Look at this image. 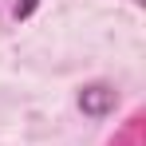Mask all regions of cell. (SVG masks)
<instances>
[{
	"instance_id": "1",
	"label": "cell",
	"mask_w": 146,
	"mask_h": 146,
	"mask_svg": "<svg viewBox=\"0 0 146 146\" xmlns=\"http://www.w3.org/2000/svg\"><path fill=\"white\" fill-rule=\"evenodd\" d=\"M115 103H119V91H115L111 83H87V87L79 91V107H83V115H91V119L111 115Z\"/></svg>"
},
{
	"instance_id": "2",
	"label": "cell",
	"mask_w": 146,
	"mask_h": 146,
	"mask_svg": "<svg viewBox=\"0 0 146 146\" xmlns=\"http://www.w3.org/2000/svg\"><path fill=\"white\" fill-rule=\"evenodd\" d=\"M107 146H142V115H130V122H126Z\"/></svg>"
},
{
	"instance_id": "3",
	"label": "cell",
	"mask_w": 146,
	"mask_h": 146,
	"mask_svg": "<svg viewBox=\"0 0 146 146\" xmlns=\"http://www.w3.org/2000/svg\"><path fill=\"white\" fill-rule=\"evenodd\" d=\"M36 8H40V0H16V4H12V16H16V20H28Z\"/></svg>"
}]
</instances>
